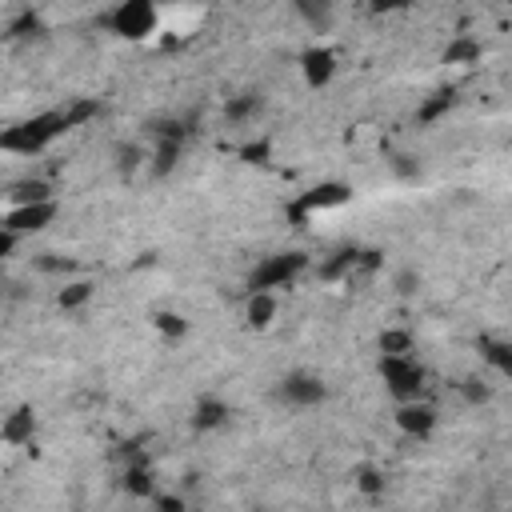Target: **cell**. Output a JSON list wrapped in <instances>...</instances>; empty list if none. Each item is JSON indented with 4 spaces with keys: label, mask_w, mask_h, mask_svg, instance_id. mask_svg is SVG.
Masks as SVG:
<instances>
[{
    "label": "cell",
    "mask_w": 512,
    "mask_h": 512,
    "mask_svg": "<svg viewBox=\"0 0 512 512\" xmlns=\"http://www.w3.org/2000/svg\"><path fill=\"white\" fill-rule=\"evenodd\" d=\"M276 396H280L284 404H292V408H312V404H320V400L328 396V388H324V380L312 376V372H288V376L276 384Z\"/></svg>",
    "instance_id": "5b68a950"
},
{
    "label": "cell",
    "mask_w": 512,
    "mask_h": 512,
    "mask_svg": "<svg viewBox=\"0 0 512 512\" xmlns=\"http://www.w3.org/2000/svg\"><path fill=\"white\" fill-rule=\"evenodd\" d=\"M412 284H416V276H412V272H404V276H400V292H412Z\"/></svg>",
    "instance_id": "4316f807"
},
{
    "label": "cell",
    "mask_w": 512,
    "mask_h": 512,
    "mask_svg": "<svg viewBox=\"0 0 512 512\" xmlns=\"http://www.w3.org/2000/svg\"><path fill=\"white\" fill-rule=\"evenodd\" d=\"M360 488H364V492H380V472H376V468H364V472H360Z\"/></svg>",
    "instance_id": "603a6c76"
},
{
    "label": "cell",
    "mask_w": 512,
    "mask_h": 512,
    "mask_svg": "<svg viewBox=\"0 0 512 512\" xmlns=\"http://www.w3.org/2000/svg\"><path fill=\"white\" fill-rule=\"evenodd\" d=\"M156 328H160L164 336H184V332H188V324H184L176 312H160V316H156Z\"/></svg>",
    "instance_id": "7402d4cb"
},
{
    "label": "cell",
    "mask_w": 512,
    "mask_h": 512,
    "mask_svg": "<svg viewBox=\"0 0 512 512\" xmlns=\"http://www.w3.org/2000/svg\"><path fill=\"white\" fill-rule=\"evenodd\" d=\"M464 396H468V400H488L492 392H488L484 384H476V380H468V388H464Z\"/></svg>",
    "instance_id": "d4e9b609"
},
{
    "label": "cell",
    "mask_w": 512,
    "mask_h": 512,
    "mask_svg": "<svg viewBox=\"0 0 512 512\" xmlns=\"http://www.w3.org/2000/svg\"><path fill=\"white\" fill-rule=\"evenodd\" d=\"M272 312H276V296L272 292H252L248 296V324L264 328V324H272Z\"/></svg>",
    "instance_id": "4fadbf2b"
},
{
    "label": "cell",
    "mask_w": 512,
    "mask_h": 512,
    "mask_svg": "<svg viewBox=\"0 0 512 512\" xmlns=\"http://www.w3.org/2000/svg\"><path fill=\"white\" fill-rule=\"evenodd\" d=\"M452 104H456V96H452V92H436V100H428V104L420 108V120H436V116H444Z\"/></svg>",
    "instance_id": "44dd1931"
},
{
    "label": "cell",
    "mask_w": 512,
    "mask_h": 512,
    "mask_svg": "<svg viewBox=\"0 0 512 512\" xmlns=\"http://www.w3.org/2000/svg\"><path fill=\"white\" fill-rule=\"evenodd\" d=\"M72 128L68 112H40L32 120H20L12 128L0 132V148L12 152V156H40L52 140H60L64 132Z\"/></svg>",
    "instance_id": "6da1fadb"
},
{
    "label": "cell",
    "mask_w": 512,
    "mask_h": 512,
    "mask_svg": "<svg viewBox=\"0 0 512 512\" xmlns=\"http://www.w3.org/2000/svg\"><path fill=\"white\" fill-rule=\"evenodd\" d=\"M396 424H400V432H408V436L424 440V436H432V432H436L440 416H436V408H432V404H424L420 396H412V400H400V408H396Z\"/></svg>",
    "instance_id": "52a82bcc"
},
{
    "label": "cell",
    "mask_w": 512,
    "mask_h": 512,
    "mask_svg": "<svg viewBox=\"0 0 512 512\" xmlns=\"http://www.w3.org/2000/svg\"><path fill=\"white\" fill-rule=\"evenodd\" d=\"M472 60H480V44L476 40H456L444 52V64H472Z\"/></svg>",
    "instance_id": "e0dca14e"
},
{
    "label": "cell",
    "mask_w": 512,
    "mask_h": 512,
    "mask_svg": "<svg viewBox=\"0 0 512 512\" xmlns=\"http://www.w3.org/2000/svg\"><path fill=\"white\" fill-rule=\"evenodd\" d=\"M480 348H484V356H488V364H496L500 372H508V344L504 340H480Z\"/></svg>",
    "instance_id": "ffe728a7"
},
{
    "label": "cell",
    "mask_w": 512,
    "mask_h": 512,
    "mask_svg": "<svg viewBox=\"0 0 512 512\" xmlns=\"http://www.w3.org/2000/svg\"><path fill=\"white\" fill-rule=\"evenodd\" d=\"M32 200H52V188L44 180H20V184H12V204H32Z\"/></svg>",
    "instance_id": "9a60e30c"
},
{
    "label": "cell",
    "mask_w": 512,
    "mask_h": 512,
    "mask_svg": "<svg viewBox=\"0 0 512 512\" xmlns=\"http://www.w3.org/2000/svg\"><path fill=\"white\" fill-rule=\"evenodd\" d=\"M256 112H260V96L256 92H244V96H236V100L224 104V116L228 120H252Z\"/></svg>",
    "instance_id": "2e32d148"
},
{
    "label": "cell",
    "mask_w": 512,
    "mask_h": 512,
    "mask_svg": "<svg viewBox=\"0 0 512 512\" xmlns=\"http://www.w3.org/2000/svg\"><path fill=\"white\" fill-rule=\"evenodd\" d=\"M156 4H188V0H156Z\"/></svg>",
    "instance_id": "83f0119b"
},
{
    "label": "cell",
    "mask_w": 512,
    "mask_h": 512,
    "mask_svg": "<svg viewBox=\"0 0 512 512\" xmlns=\"http://www.w3.org/2000/svg\"><path fill=\"white\" fill-rule=\"evenodd\" d=\"M16 240H20V236H16V232H8V228L0 224V260H4V256H12V248H16Z\"/></svg>",
    "instance_id": "cb8c5ba5"
},
{
    "label": "cell",
    "mask_w": 512,
    "mask_h": 512,
    "mask_svg": "<svg viewBox=\"0 0 512 512\" xmlns=\"http://www.w3.org/2000/svg\"><path fill=\"white\" fill-rule=\"evenodd\" d=\"M224 420H228V404H224V400H216V396H204V400H196V412H192V428L208 432V428H220Z\"/></svg>",
    "instance_id": "8fae6325"
},
{
    "label": "cell",
    "mask_w": 512,
    "mask_h": 512,
    "mask_svg": "<svg viewBox=\"0 0 512 512\" xmlns=\"http://www.w3.org/2000/svg\"><path fill=\"white\" fill-rule=\"evenodd\" d=\"M380 376L388 384V392L396 400H412L420 396V384H424V368L416 364L412 352H396V356H384L380 352Z\"/></svg>",
    "instance_id": "3957f363"
},
{
    "label": "cell",
    "mask_w": 512,
    "mask_h": 512,
    "mask_svg": "<svg viewBox=\"0 0 512 512\" xmlns=\"http://www.w3.org/2000/svg\"><path fill=\"white\" fill-rule=\"evenodd\" d=\"M88 296H92V284H88V280H76V284H68V288L60 292V308H80Z\"/></svg>",
    "instance_id": "ac0fdd59"
},
{
    "label": "cell",
    "mask_w": 512,
    "mask_h": 512,
    "mask_svg": "<svg viewBox=\"0 0 512 512\" xmlns=\"http://www.w3.org/2000/svg\"><path fill=\"white\" fill-rule=\"evenodd\" d=\"M352 200L348 184H316L312 192H304L300 212H328V208H344Z\"/></svg>",
    "instance_id": "30bf717a"
},
{
    "label": "cell",
    "mask_w": 512,
    "mask_h": 512,
    "mask_svg": "<svg viewBox=\"0 0 512 512\" xmlns=\"http://www.w3.org/2000/svg\"><path fill=\"white\" fill-rule=\"evenodd\" d=\"M300 72H304V84L308 88H324L336 72V52L332 48H308L304 60H300Z\"/></svg>",
    "instance_id": "9c48e42d"
},
{
    "label": "cell",
    "mask_w": 512,
    "mask_h": 512,
    "mask_svg": "<svg viewBox=\"0 0 512 512\" xmlns=\"http://www.w3.org/2000/svg\"><path fill=\"white\" fill-rule=\"evenodd\" d=\"M32 428H36L32 412H28V408H16V412L4 420V440H8V444H28V440H32Z\"/></svg>",
    "instance_id": "7c38bea8"
},
{
    "label": "cell",
    "mask_w": 512,
    "mask_h": 512,
    "mask_svg": "<svg viewBox=\"0 0 512 512\" xmlns=\"http://www.w3.org/2000/svg\"><path fill=\"white\" fill-rule=\"evenodd\" d=\"M396 8H408V0H372V12H396Z\"/></svg>",
    "instance_id": "484cf974"
},
{
    "label": "cell",
    "mask_w": 512,
    "mask_h": 512,
    "mask_svg": "<svg viewBox=\"0 0 512 512\" xmlns=\"http://www.w3.org/2000/svg\"><path fill=\"white\" fill-rule=\"evenodd\" d=\"M52 216H56V200H32V204H12V212H8L0 224H4L8 232H16V236H28V232L48 228Z\"/></svg>",
    "instance_id": "8992f818"
},
{
    "label": "cell",
    "mask_w": 512,
    "mask_h": 512,
    "mask_svg": "<svg viewBox=\"0 0 512 512\" xmlns=\"http://www.w3.org/2000/svg\"><path fill=\"white\" fill-rule=\"evenodd\" d=\"M332 8H336V0H296V12H300L312 28H328Z\"/></svg>",
    "instance_id": "5bb4252c"
},
{
    "label": "cell",
    "mask_w": 512,
    "mask_h": 512,
    "mask_svg": "<svg viewBox=\"0 0 512 512\" xmlns=\"http://www.w3.org/2000/svg\"><path fill=\"white\" fill-rule=\"evenodd\" d=\"M300 268H304V256L300 252H276V256H268V260L256 264V272L248 280V292H276V288L292 284Z\"/></svg>",
    "instance_id": "277c9868"
},
{
    "label": "cell",
    "mask_w": 512,
    "mask_h": 512,
    "mask_svg": "<svg viewBox=\"0 0 512 512\" xmlns=\"http://www.w3.org/2000/svg\"><path fill=\"white\" fill-rule=\"evenodd\" d=\"M180 148H184V128H176V124L156 128L152 168H156V172H172V168H176V160H180Z\"/></svg>",
    "instance_id": "ba28073f"
},
{
    "label": "cell",
    "mask_w": 512,
    "mask_h": 512,
    "mask_svg": "<svg viewBox=\"0 0 512 512\" xmlns=\"http://www.w3.org/2000/svg\"><path fill=\"white\" fill-rule=\"evenodd\" d=\"M108 24H112V32L124 36V40H144V36L156 32L160 8H156V0H120L116 12L108 16Z\"/></svg>",
    "instance_id": "7a4b0ae2"
},
{
    "label": "cell",
    "mask_w": 512,
    "mask_h": 512,
    "mask_svg": "<svg viewBox=\"0 0 512 512\" xmlns=\"http://www.w3.org/2000/svg\"><path fill=\"white\" fill-rule=\"evenodd\" d=\"M380 352H384V356L412 352V336H408V332H384V336H380Z\"/></svg>",
    "instance_id": "d6986e66"
}]
</instances>
